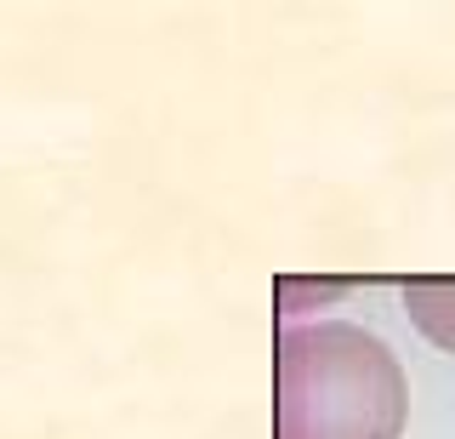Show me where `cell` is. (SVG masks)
Returning <instances> with one entry per match:
<instances>
[{
	"mask_svg": "<svg viewBox=\"0 0 455 439\" xmlns=\"http://www.w3.org/2000/svg\"><path fill=\"white\" fill-rule=\"evenodd\" d=\"M410 382L376 331L347 320L279 337V439H404Z\"/></svg>",
	"mask_w": 455,
	"mask_h": 439,
	"instance_id": "cell-1",
	"label": "cell"
},
{
	"mask_svg": "<svg viewBox=\"0 0 455 439\" xmlns=\"http://www.w3.org/2000/svg\"><path fill=\"white\" fill-rule=\"evenodd\" d=\"M404 308H410V325L427 343L455 354V280H410Z\"/></svg>",
	"mask_w": 455,
	"mask_h": 439,
	"instance_id": "cell-2",
	"label": "cell"
},
{
	"mask_svg": "<svg viewBox=\"0 0 455 439\" xmlns=\"http://www.w3.org/2000/svg\"><path fill=\"white\" fill-rule=\"evenodd\" d=\"M341 291H347L341 280H279V308L296 320V314H313V308L336 303Z\"/></svg>",
	"mask_w": 455,
	"mask_h": 439,
	"instance_id": "cell-3",
	"label": "cell"
}]
</instances>
